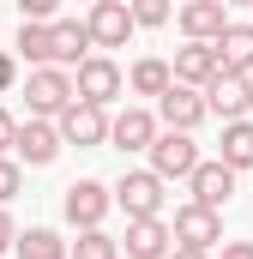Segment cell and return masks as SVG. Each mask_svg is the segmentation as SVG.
I'll return each mask as SVG.
<instances>
[{
  "instance_id": "obj_1",
  "label": "cell",
  "mask_w": 253,
  "mask_h": 259,
  "mask_svg": "<svg viewBox=\"0 0 253 259\" xmlns=\"http://www.w3.org/2000/svg\"><path fill=\"white\" fill-rule=\"evenodd\" d=\"M126 91V72L115 55H85V61L72 66V97L78 103H97V109H115Z\"/></svg>"
},
{
  "instance_id": "obj_2",
  "label": "cell",
  "mask_w": 253,
  "mask_h": 259,
  "mask_svg": "<svg viewBox=\"0 0 253 259\" xmlns=\"http://www.w3.org/2000/svg\"><path fill=\"white\" fill-rule=\"evenodd\" d=\"M193 163H199V139H193V133L157 127V139L145 145V169H151V175H163V181H187Z\"/></svg>"
},
{
  "instance_id": "obj_3",
  "label": "cell",
  "mask_w": 253,
  "mask_h": 259,
  "mask_svg": "<svg viewBox=\"0 0 253 259\" xmlns=\"http://www.w3.org/2000/svg\"><path fill=\"white\" fill-rule=\"evenodd\" d=\"M109 211H115V193H109V181H97V175H78L61 193V217L72 229H97V223H109Z\"/></svg>"
},
{
  "instance_id": "obj_4",
  "label": "cell",
  "mask_w": 253,
  "mask_h": 259,
  "mask_svg": "<svg viewBox=\"0 0 253 259\" xmlns=\"http://www.w3.org/2000/svg\"><path fill=\"white\" fill-rule=\"evenodd\" d=\"M109 193H115V211H126V217H163L169 181L151 175V169H121V181H115Z\"/></svg>"
},
{
  "instance_id": "obj_5",
  "label": "cell",
  "mask_w": 253,
  "mask_h": 259,
  "mask_svg": "<svg viewBox=\"0 0 253 259\" xmlns=\"http://www.w3.org/2000/svg\"><path fill=\"white\" fill-rule=\"evenodd\" d=\"M169 235H175V247H193V253H217V241H223V211H211V205H175V217H169Z\"/></svg>"
},
{
  "instance_id": "obj_6",
  "label": "cell",
  "mask_w": 253,
  "mask_h": 259,
  "mask_svg": "<svg viewBox=\"0 0 253 259\" xmlns=\"http://www.w3.org/2000/svg\"><path fill=\"white\" fill-rule=\"evenodd\" d=\"M55 133H61V145H78V151H103L109 145V109H97V103H66L61 115H55Z\"/></svg>"
},
{
  "instance_id": "obj_7",
  "label": "cell",
  "mask_w": 253,
  "mask_h": 259,
  "mask_svg": "<svg viewBox=\"0 0 253 259\" xmlns=\"http://www.w3.org/2000/svg\"><path fill=\"white\" fill-rule=\"evenodd\" d=\"M66 103H72V72H66V66H30V78H24V109H30L36 121H55Z\"/></svg>"
},
{
  "instance_id": "obj_8",
  "label": "cell",
  "mask_w": 253,
  "mask_h": 259,
  "mask_svg": "<svg viewBox=\"0 0 253 259\" xmlns=\"http://www.w3.org/2000/svg\"><path fill=\"white\" fill-rule=\"evenodd\" d=\"M85 30H91V49L97 55H109V49H126L133 42V12H126V0H91V12H85Z\"/></svg>"
},
{
  "instance_id": "obj_9",
  "label": "cell",
  "mask_w": 253,
  "mask_h": 259,
  "mask_svg": "<svg viewBox=\"0 0 253 259\" xmlns=\"http://www.w3.org/2000/svg\"><path fill=\"white\" fill-rule=\"evenodd\" d=\"M157 127H175V133H199L211 121V109H205V91H193V84H175L169 78V91L157 97Z\"/></svg>"
},
{
  "instance_id": "obj_10",
  "label": "cell",
  "mask_w": 253,
  "mask_h": 259,
  "mask_svg": "<svg viewBox=\"0 0 253 259\" xmlns=\"http://www.w3.org/2000/svg\"><path fill=\"white\" fill-rule=\"evenodd\" d=\"M235 169L223 163V157H199L193 163V175H187V193H193V205H211V211H223L229 199H235Z\"/></svg>"
},
{
  "instance_id": "obj_11",
  "label": "cell",
  "mask_w": 253,
  "mask_h": 259,
  "mask_svg": "<svg viewBox=\"0 0 253 259\" xmlns=\"http://www.w3.org/2000/svg\"><path fill=\"white\" fill-rule=\"evenodd\" d=\"M66 145H61V133H55V121H18V133H12V157L24 163V169H49L55 157H61Z\"/></svg>"
},
{
  "instance_id": "obj_12",
  "label": "cell",
  "mask_w": 253,
  "mask_h": 259,
  "mask_svg": "<svg viewBox=\"0 0 253 259\" xmlns=\"http://www.w3.org/2000/svg\"><path fill=\"white\" fill-rule=\"evenodd\" d=\"M121 241V259H169L175 235H169V217H126V235Z\"/></svg>"
},
{
  "instance_id": "obj_13",
  "label": "cell",
  "mask_w": 253,
  "mask_h": 259,
  "mask_svg": "<svg viewBox=\"0 0 253 259\" xmlns=\"http://www.w3.org/2000/svg\"><path fill=\"white\" fill-rule=\"evenodd\" d=\"M151 139H157V115H151L145 103H126V109L109 115V145H115V151L145 157V145H151Z\"/></svg>"
},
{
  "instance_id": "obj_14",
  "label": "cell",
  "mask_w": 253,
  "mask_h": 259,
  "mask_svg": "<svg viewBox=\"0 0 253 259\" xmlns=\"http://www.w3.org/2000/svg\"><path fill=\"white\" fill-rule=\"evenodd\" d=\"M205 109H211L217 121L253 115V78H247V72H217V78L205 84Z\"/></svg>"
},
{
  "instance_id": "obj_15",
  "label": "cell",
  "mask_w": 253,
  "mask_h": 259,
  "mask_svg": "<svg viewBox=\"0 0 253 259\" xmlns=\"http://www.w3.org/2000/svg\"><path fill=\"white\" fill-rule=\"evenodd\" d=\"M175 24L187 42H217V30L229 24V6L223 0H175Z\"/></svg>"
},
{
  "instance_id": "obj_16",
  "label": "cell",
  "mask_w": 253,
  "mask_h": 259,
  "mask_svg": "<svg viewBox=\"0 0 253 259\" xmlns=\"http://www.w3.org/2000/svg\"><path fill=\"white\" fill-rule=\"evenodd\" d=\"M169 72H175V84L205 91L223 66H217V49H211V42H181V49H175V61H169Z\"/></svg>"
},
{
  "instance_id": "obj_17",
  "label": "cell",
  "mask_w": 253,
  "mask_h": 259,
  "mask_svg": "<svg viewBox=\"0 0 253 259\" xmlns=\"http://www.w3.org/2000/svg\"><path fill=\"white\" fill-rule=\"evenodd\" d=\"M49 49H55V66H66V72L85 61V55H97L85 18H49Z\"/></svg>"
},
{
  "instance_id": "obj_18",
  "label": "cell",
  "mask_w": 253,
  "mask_h": 259,
  "mask_svg": "<svg viewBox=\"0 0 253 259\" xmlns=\"http://www.w3.org/2000/svg\"><path fill=\"white\" fill-rule=\"evenodd\" d=\"M211 49H217V66H223V72H247L253 78V24H235V18H229Z\"/></svg>"
},
{
  "instance_id": "obj_19",
  "label": "cell",
  "mask_w": 253,
  "mask_h": 259,
  "mask_svg": "<svg viewBox=\"0 0 253 259\" xmlns=\"http://www.w3.org/2000/svg\"><path fill=\"white\" fill-rule=\"evenodd\" d=\"M217 157H223L235 175H247V169H253V115H241V121H223Z\"/></svg>"
},
{
  "instance_id": "obj_20",
  "label": "cell",
  "mask_w": 253,
  "mask_h": 259,
  "mask_svg": "<svg viewBox=\"0 0 253 259\" xmlns=\"http://www.w3.org/2000/svg\"><path fill=\"white\" fill-rule=\"evenodd\" d=\"M169 78H175V72H169L163 55H139V61L126 66V91H133V97H163Z\"/></svg>"
},
{
  "instance_id": "obj_21",
  "label": "cell",
  "mask_w": 253,
  "mask_h": 259,
  "mask_svg": "<svg viewBox=\"0 0 253 259\" xmlns=\"http://www.w3.org/2000/svg\"><path fill=\"white\" fill-rule=\"evenodd\" d=\"M12 253H18V259H66V241H61V229L30 223V229L12 235Z\"/></svg>"
},
{
  "instance_id": "obj_22",
  "label": "cell",
  "mask_w": 253,
  "mask_h": 259,
  "mask_svg": "<svg viewBox=\"0 0 253 259\" xmlns=\"http://www.w3.org/2000/svg\"><path fill=\"white\" fill-rule=\"evenodd\" d=\"M12 55H18V61H30V66H55V49H49V24H36V18H18Z\"/></svg>"
},
{
  "instance_id": "obj_23",
  "label": "cell",
  "mask_w": 253,
  "mask_h": 259,
  "mask_svg": "<svg viewBox=\"0 0 253 259\" xmlns=\"http://www.w3.org/2000/svg\"><path fill=\"white\" fill-rule=\"evenodd\" d=\"M66 259H121V241L97 223V229H78V241H66Z\"/></svg>"
},
{
  "instance_id": "obj_24",
  "label": "cell",
  "mask_w": 253,
  "mask_h": 259,
  "mask_svg": "<svg viewBox=\"0 0 253 259\" xmlns=\"http://www.w3.org/2000/svg\"><path fill=\"white\" fill-rule=\"evenodd\" d=\"M126 12H133L139 30H163V24L175 18V0H126Z\"/></svg>"
},
{
  "instance_id": "obj_25",
  "label": "cell",
  "mask_w": 253,
  "mask_h": 259,
  "mask_svg": "<svg viewBox=\"0 0 253 259\" xmlns=\"http://www.w3.org/2000/svg\"><path fill=\"white\" fill-rule=\"evenodd\" d=\"M18 193H24V163L6 151V157H0V205H12Z\"/></svg>"
},
{
  "instance_id": "obj_26",
  "label": "cell",
  "mask_w": 253,
  "mask_h": 259,
  "mask_svg": "<svg viewBox=\"0 0 253 259\" xmlns=\"http://www.w3.org/2000/svg\"><path fill=\"white\" fill-rule=\"evenodd\" d=\"M18 18H36V24H49V18H61V0H18Z\"/></svg>"
},
{
  "instance_id": "obj_27",
  "label": "cell",
  "mask_w": 253,
  "mask_h": 259,
  "mask_svg": "<svg viewBox=\"0 0 253 259\" xmlns=\"http://www.w3.org/2000/svg\"><path fill=\"white\" fill-rule=\"evenodd\" d=\"M12 84H18V55H12V49H0V97H6Z\"/></svg>"
},
{
  "instance_id": "obj_28",
  "label": "cell",
  "mask_w": 253,
  "mask_h": 259,
  "mask_svg": "<svg viewBox=\"0 0 253 259\" xmlns=\"http://www.w3.org/2000/svg\"><path fill=\"white\" fill-rule=\"evenodd\" d=\"M12 235H18V223H12V211L0 205V253H12Z\"/></svg>"
},
{
  "instance_id": "obj_29",
  "label": "cell",
  "mask_w": 253,
  "mask_h": 259,
  "mask_svg": "<svg viewBox=\"0 0 253 259\" xmlns=\"http://www.w3.org/2000/svg\"><path fill=\"white\" fill-rule=\"evenodd\" d=\"M217 253L223 259H253V241H217Z\"/></svg>"
},
{
  "instance_id": "obj_30",
  "label": "cell",
  "mask_w": 253,
  "mask_h": 259,
  "mask_svg": "<svg viewBox=\"0 0 253 259\" xmlns=\"http://www.w3.org/2000/svg\"><path fill=\"white\" fill-rule=\"evenodd\" d=\"M12 133H18V121H12V115H6V109H0V157H6V151H12Z\"/></svg>"
},
{
  "instance_id": "obj_31",
  "label": "cell",
  "mask_w": 253,
  "mask_h": 259,
  "mask_svg": "<svg viewBox=\"0 0 253 259\" xmlns=\"http://www.w3.org/2000/svg\"><path fill=\"white\" fill-rule=\"evenodd\" d=\"M169 259H211V253H193V247H169Z\"/></svg>"
},
{
  "instance_id": "obj_32",
  "label": "cell",
  "mask_w": 253,
  "mask_h": 259,
  "mask_svg": "<svg viewBox=\"0 0 253 259\" xmlns=\"http://www.w3.org/2000/svg\"><path fill=\"white\" fill-rule=\"evenodd\" d=\"M223 6H229V12H235V6H247V12H253V0H223Z\"/></svg>"
},
{
  "instance_id": "obj_33",
  "label": "cell",
  "mask_w": 253,
  "mask_h": 259,
  "mask_svg": "<svg viewBox=\"0 0 253 259\" xmlns=\"http://www.w3.org/2000/svg\"><path fill=\"white\" fill-rule=\"evenodd\" d=\"M247 24H253V18H247Z\"/></svg>"
}]
</instances>
